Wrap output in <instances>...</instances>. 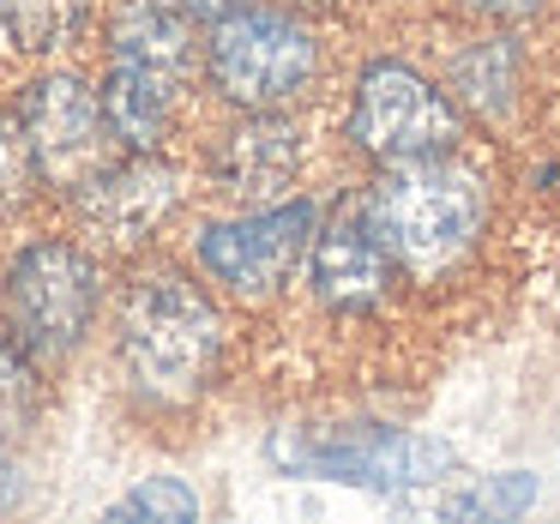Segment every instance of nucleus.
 <instances>
[{
	"mask_svg": "<svg viewBox=\"0 0 560 524\" xmlns=\"http://www.w3.org/2000/svg\"><path fill=\"white\" fill-rule=\"evenodd\" d=\"M115 356L127 386L158 410H187L218 380L223 362V319L211 295L182 271H139L121 290L115 314Z\"/></svg>",
	"mask_w": 560,
	"mask_h": 524,
	"instance_id": "nucleus-1",
	"label": "nucleus"
},
{
	"mask_svg": "<svg viewBox=\"0 0 560 524\" xmlns=\"http://www.w3.org/2000/svg\"><path fill=\"white\" fill-rule=\"evenodd\" d=\"M368 218H374L380 242L392 247L398 271L410 278H440L452 271L488 223V187L470 163H458L452 151L440 158H410L386 163L368 194Z\"/></svg>",
	"mask_w": 560,
	"mask_h": 524,
	"instance_id": "nucleus-2",
	"label": "nucleus"
},
{
	"mask_svg": "<svg viewBox=\"0 0 560 524\" xmlns=\"http://www.w3.org/2000/svg\"><path fill=\"white\" fill-rule=\"evenodd\" d=\"M319 67V43L283 7H235L206 37V79L230 109H290Z\"/></svg>",
	"mask_w": 560,
	"mask_h": 524,
	"instance_id": "nucleus-3",
	"label": "nucleus"
},
{
	"mask_svg": "<svg viewBox=\"0 0 560 524\" xmlns=\"http://www.w3.org/2000/svg\"><path fill=\"white\" fill-rule=\"evenodd\" d=\"M7 331L25 343L37 362H61L85 343L103 307V266L79 242H31L13 254L7 283Z\"/></svg>",
	"mask_w": 560,
	"mask_h": 524,
	"instance_id": "nucleus-4",
	"label": "nucleus"
},
{
	"mask_svg": "<svg viewBox=\"0 0 560 524\" xmlns=\"http://www.w3.org/2000/svg\"><path fill=\"white\" fill-rule=\"evenodd\" d=\"M343 133L362 158H374L386 170V163L452 151L464 139V115H458V97L440 91L428 73H416L410 61H368L362 79H355Z\"/></svg>",
	"mask_w": 560,
	"mask_h": 524,
	"instance_id": "nucleus-5",
	"label": "nucleus"
},
{
	"mask_svg": "<svg viewBox=\"0 0 560 524\" xmlns=\"http://www.w3.org/2000/svg\"><path fill=\"white\" fill-rule=\"evenodd\" d=\"M271 464L290 476H326L355 488H428L458 464V452L434 434L398 428H290L271 440Z\"/></svg>",
	"mask_w": 560,
	"mask_h": 524,
	"instance_id": "nucleus-6",
	"label": "nucleus"
},
{
	"mask_svg": "<svg viewBox=\"0 0 560 524\" xmlns=\"http://www.w3.org/2000/svg\"><path fill=\"white\" fill-rule=\"evenodd\" d=\"M319 230L314 199H278V206L242 211V218L206 223L194 235V259L206 266L211 283H223L242 302H266L295 278V266L307 259Z\"/></svg>",
	"mask_w": 560,
	"mask_h": 524,
	"instance_id": "nucleus-7",
	"label": "nucleus"
},
{
	"mask_svg": "<svg viewBox=\"0 0 560 524\" xmlns=\"http://www.w3.org/2000/svg\"><path fill=\"white\" fill-rule=\"evenodd\" d=\"M19 121H25L31 151H37L43 187H61V194H79L97 170H109V151L121 145L109 115H103V97L79 73L31 79L25 97H19Z\"/></svg>",
	"mask_w": 560,
	"mask_h": 524,
	"instance_id": "nucleus-8",
	"label": "nucleus"
},
{
	"mask_svg": "<svg viewBox=\"0 0 560 524\" xmlns=\"http://www.w3.org/2000/svg\"><path fill=\"white\" fill-rule=\"evenodd\" d=\"M392 278H398V259L380 242L368 206L362 211H331L314 230L307 283H314L319 307H331V314H374L392 295Z\"/></svg>",
	"mask_w": 560,
	"mask_h": 524,
	"instance_id": "nucleus-9",
	"label": "nucleus"
},
{
	"mask_svg": "<svg viewBox=\"0 0 560 524\" xmlns=\"http://www.w3.org/2000/svg\"><path fill=\"white\" fill-rule=\"evenodd\" d=\"M182 206V175L151 151H133L127 163L97 170L79 187V218L85 230L109 235L115 247H133L145 235H158V223Z\"/></svg>",
	"mask_w": 560,
	"mask_h": 524,
	"instance_id": "nucleus-10",
	"label": "nucleus"
},
{
	"mask_svg": "<svg viewBox=\"0 0 560 524\" xmlns=\"http://www.w3.org/2000/svg\"><path fill=\"white\" fill-rule=\"evenodd\" d=\"M302 170V133L278 121V109H247L230 133L218 139V182L247 199L283 194Z\"/></svg>",
	"mask_w": 560,
	"mask_h": 524,
	"instance_id": "nucleus-11",
	"label": "nucleus"
},
{
	"mask_svg": "<svg viewBox=\"0 0 560 524\" xmlns=\"http://www.w3.org/2000/svg\"><path fill=\"white\" fill-rule=\"evenodd\" d=\"M109 61H133L145 73H163L182 85L199 67L194 13L175 7V0H127L109 25Z\"/></svg>",
	"mask_w": 560,
	"mask_h": 524,
	"instance_id": "nucleus-12",
	"label": "nucleus"
},
{
	"mask_svg": "<svg viewBox=\"0 0 560 524\" xmlns=\"http://www.w3.org/2000/svg\"><path fill=\"white\" fill-rule=\"evenodd\" d=\"M97 97H103V115H109L121 151H158V139L170 133L175 79L145 73V67H133V61H109Z\"/></svg>",
	"mask_w": 560,
	"mask_h": 524,
	"instance_id": "nucleus-13",
	"label": "nucleus"
},
{
	"mask_svg": "<svg viewBox=\"0 0 560 524\" xmlns=\"http://www.w3.org/2000/svg\"><path fill=\"white\" fill-rule=\"evenodd\" d=\"M91 0H0V55H49L85 31Z\"/></svg>",
	"mask_w": 560,
	"mask_h": 524,
	"instance_id": "nucleus-14",
	"label": "nucleus"
},
{
	"mask_svg": "<svg viewBox=\"0 0 560 524\" xmlns=\"http://www.w3.org/2000/svg\"><path fill=\"white\" fill-rule=\"evenodd\" d=\"M452 91L470 103L476 115H506L512 91H518V49L506 37H482L452 61Z\"/></svg>",
	"mask_w": 560,
	"mask_h": 524,
	"instance_id": "nucleus-15",
	"label": "nucleus"
},
{
	"mask_svg": "<svg viewBox=\"0 0 560 524\" xmlns=\"http://www.w3.org/2000/svg\"><path fill=\"white\" fill-rule=\"evenodd\" d=\"M115 524L127 519H145V524H194L199 519V494L182 482V476H151V482H139L133 494H121L109 506Z\"/></svg>",
	"mask_w": 560,
	"mask_h": 524,
	"instance_id": "nucleus-16",
	"label": "nucleus"
},
{
	"mask_svg": "<svg viewBox=\"0 0 560 524\" xmlns=\"http://www.w3.org/2000/svg\"><path fill=\"white\" fill-rule=\"evenodd\" d=\"M37 182H43V170H37L25 121H19V109H0V218L25 206L37 194Z\"/></svg>",
	"mask_w": 560,
	"mask_h": 524,
	"instance_id": "nucleus-17",
	"label": "nucleus"
},
{
	"mask_svg": "<svg viewBox=\"0 0 560 524\" xmlns=\"http://www.w3.org/2000/svg\"><path fill=\"white\" fill-rule=\"evenodd\" d=\"M530 500H536V476L506 470V476H494V482L470 488V494H452L440 512H446V519H518V512H530Z\"/></svg>",
	"mask_w": 560,
	"mask_h": 524,
	"instance_id": "nucleus-18",
	"label": "nucleus"
},
{
	"mask_svg": "<svg viewBox=\"0 0 560 524\" xmlns=\"http://www.w3.org/2000/svg\"><path fill=\"white\" fill-rule=\"evenodd\" d=\"M37 356L25 350L19 338H0V422L31 410V392H37Z\"/></svg>",
	"mask_w": 560,
	"mask_h": 524,
	"instance_id": "nucleus-19",
	"label": "nucleus"
},
{
	"mask_svg": "<svg viewBox=\"0 0 560 524\" xmlns=\"http://www.w3.org/2000/svg\"><path fill=\"white\" fill-rule=\"evenodd\" d=\"M470 13H488V19H524V13H536L542 0H464Z\"/></svg>",
	"mask_w": 560,
	"mask_h": 524,
	"instance_id": "nucleus-20",
	"label": "nucleus"
},
{
	"mask_svg": "<svg viewBox=\"0 0 560 524\" xmlns=\"http://www.w3.org/2000/svg\"><path fill=\"white\" fill-rule=\"evenodd\" d=\"M19 494H25V476H19V464L0 452V512H13Z\"/></svg>",
	"mask_w": 560,
	"mask_h": 524,
	"instance_id": "nucleus-21",
	"label": "nucleus"
},
{
	"mask_svg": "<svg viewBox=\"0 0 560 524\" xmlns=\"http://www.w3.org/2000/svg\"><path fill=\"white\" fill-rule=\"evenodd\" d=\"M175 7H187L194 19H223V13H235V7H247V0H175Z\"/></svg>",
	"mask_w": 560,
	"mask_h": 524,
	"instance_id": "nucleus-22",
	"label": "nucleus"
}]
</instances>
